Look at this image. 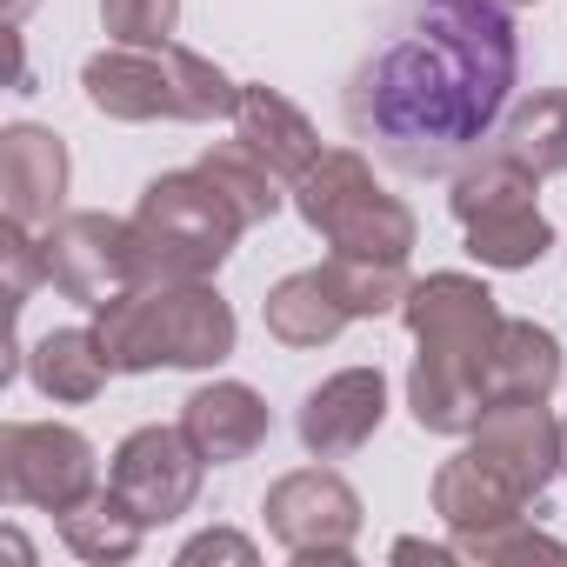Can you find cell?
Wrapping results in <instances>:
<instances>
[{
  "label": "cell",
  "instance_id": "cell-1",
  "mask_svg": "<svg viewBox=\"0 0 567 567\" xmlns=\"http://www.w3.org/2000/svg\"><path fill=\"white\" fill-rule=\"evenodd\" d=\"M507 14L501 0H414L348 81V134L421 181L461 167L520 81Z\"/></svg>",
  "mask_w": 567,
  "mask_h": 567
},
{
  "label": "cell",
  "instance_id": "cell-2",
  "mask_svg": "<svg viewBox=\"0 0 567 567\" xmlns=\"http://www.w3.org/2000/svg\"><path fill=\"white\" fill-rule=\"evenodd\" d=\"M401 321L414 334V368H408V414L427 434H474L487 414V348L501 334V308L487 295V280L474 274H427L408 288Z\"/></svg>",
  "mask_w": 567,
  "mask_h": 567
},
{
  "label": "cell",
  "instance_id": "cell-3",
  "mask_svg": "<svg viewBox=\"0 0 567 567\" xmlns=\"http://www.w3.org/2000/svg\"><path fill=\"white\" fill-rule=\"evenodd\" d=\"M560 474V421L547 401H501L481 414L467 447L434 474V514L447 534H487L520 520Z\"/></svg>",
  "mask_w": 567,
  "mask_h": 567
},
{
  "label": "cell",
  "instance_id": "cell-4",
  "mask_svg": "<svg viewBox=\"0 0 567 567\" xmlns=\"http://www.w3.org/2000/svg\"><path fill=\"white\" fill-rule=\"evenodd\" d=\"M94 334L114 374H154V368H220L240 341V321L214 280H134L127 295L94 308Z\"/></svg>",
  "mask_w": 567,
  "mask_h": 567
},
{
  "label": "cell",
  "instance_id": "cell-5",
  "mask_svg": "<svg viewBox=\"0 0 567 567\" xmlns=\"http://www.w3.org/2000/svg\"><path fill=\"white\" fill-rule=\"evenodd\" d=\"M81 94L107 121H234L240 81L187 48H101L81 68Z\"/></svg>",
  "mask_w": 567,
  "mask_h": 567
},
{
  "label": "cell",
  "instance_id": "cell-6",
  "mask_svg": "<svg viewBox=\"0 0 567 567\" xmlns=\"http://www.w3.org/2000/svg\"><path fill=\"white\" fill-rule=\"evenodd\" d=\"M127 220H134V247H141V280H214V267L254 227L200 161L147 181L141 207Z\"/></svg>",
  "mask_w": 567,
  "mask_h": 567
},
{
  "label": "cell",
  "instance_id": "cell-7",
  "mask_svg": "<svg viewBox=\"0 0 567 567\" xmlns=\"http://www.w3.org/2000/svg\"><path fill=\"white\" fill-rule=\"evenodd\" d=\"M301 220L334 247V254H374V260H408L421 227L401 194L374 181V161L354 147H328L301 181H295Z\"/></svg>",
  "mask_w": 567,
  "mask_h": 567
},
{
  "label": "cell",
  "instance_id": "cell-8",
  "mask_svg": "<svg viewBox=\"0 0 567 567\" xmlns=\"http://www.w3.org/2000/svg\"><path fill=\"white\" fill-rule=\"evenodd\" d=\"M534 194H540V181H534L527 167H514L501 147H487L481 161H467V167L454 174L447 207H454V220H461V234H467V254H474L481 267L514 274V267L547 260L554 220L540 214Z\"/></svg>",
  "mask_w": 567,
  "mask_h": 567
},
{
  "label": "cell",
  "instance_id": "cell-9",
  "mask_svg": "<svg viewBox=\"0 0 567 567\" xmlns=\"http://www.w3.org/2000/svg\"><path fill=\"white\" fill-rule=\"evenodd\" d=\"M0 494L41 514L81 507L87 494H101L94 441L68 421H8L0 427Z\"/></svg>",
  "mask_w": 567,
  "mask_h": 567
},
{
  "label": "cell",
  "instance_id": "cell-10",
  "mask_svg": "<svg viewBox=\"0 0 567 567\" xmlns=\"http://www.w3.org/2000/svg\"><path fill=\"white\" fill-rule=\"evenodd\" d=\"M267 534L288 547L301 567H348L361 540V494L334 467H295L280 474L260 501Z\"/></svg>",
  "mask_w": 567,
  "mask_h": 567
},
{
  "label": "cell",
  "instance_id": "cell-11",
  "mask_svg": "<svg viewBox=\"0 0 567 567\" xmlns=\"http://www.w3.org/2000/svg\"><path fill=\"white\" fill-rule=\"evenodd\" d=\"M41 260H48V288L81 308H101L141 280L134 220H121V214H61L41 234Z\"/></svg>",
  "mask_w": 567,
  "mask_h": 567
},
{
  "label": "cell",
  "instance_id": "cell-12",
  "mask_svg": "<svg viewBox=\"0 0 567 567\" xmlns=\"http://www.w3.org/2000/svg\"><path fill=\"white\" fill-rule=\"evenodd\" d=\"M200 474H207V454L187 441V427H134L121 447H114V467H107V487L147 520V527H167L181 520L194 501H200Z\"/></svg>",
  "mask_w": 567,
  "mask_h": 567
},
{
  "label": "cell",
  "instance_id": "cell-13",
  "mask_svg": "<svg viewBox=\"0 0 567 567\" xmlns=\"http://www.w3.org/2000/svg\"><path fill=\"white\" fill-rule=\"evenodd\" d=\"M381 421H388V374L381 368H341L321 388H308L295 434L315 461H348L381 434Z\"/></svg>",
  "mask_w": 567,
  "mask_h": 567
},
{
  "label": "cell",
  "instance_id": "cell-14",
  "mask_svg": "<svg viewBox=\"0 0 567 567\" xmlns=\"http://www.w3.org/2000/svg\"><path fill=\"white\" fill-rule=\"evenodd\" d=\"M68 141L54 127H34V121H14L0 134V207H8L14 227H34L48 234L61 220V200H68Z\"/></svg>",
  "mask_w": 567,
  "mask_h": 567
},
{
  "label": "cell",
  "instance_id": "cell-15",
  "mask_svg": "<svg viewBox=\"0 0 567 567\" xmlns=\"http://www.w3.org/2000/svg\"><path fill=\"white\" fill-rule=\"evenodd\" d=\"M234 141H240L247 154H260L280 181H288V194H295V181L328 154V147H321V134H315V121H308L288 94H280V87H260V81H247V87H240Z\"/></svg>",
  "mask_w": 567,
  "mask_h": 567
},
{
  "label": "cell",
  "instance_id": "cell-16",
  "mask_svg": "<svg viewBox=\"0 0 567 567\" xmlns=\"http://www.w3.org/2000/svg\"><path fill=\"white\" fill-rule=\"evenodd\" d=\"M181 427L207 454V467H234L274 434V414L247 381H207V388H194L181 401Z\"/></svg>",
  "mask_w": 567,
  "mask_h": 567
},
{
  "label": "cell",
  "instance_id": "cell-17",
  "mask_svg": "<svg viewBox=\"0 0 567 567\" xmlns=\"http://www.w3.org/2000/svg\"><path fill=\"white\" fill-rule=\"evenodd\" d=\"M260 321H267V334H274L280 348H328V341L354 321V308H348V295L334 288L328 267H301V274H288V280H274V288H267Z\"/></svg>",
  "mask_w": 567,
  "mask_h": 567
},
{
  "label": "cell",
  "instance_id": "cell-18",
  "mask_svg": "<svg viewBox=\"0 0 567 567\" xmlns=\"http://www.w3.org/2000/svg\"><path fill=\"white\" fill-rule=\"evenodd\" d=\"M481 388H487V408L547 401L560 388V341L540 321H501V334L487 348V368H481Z\"/></svg>",
  "mask_w": 567,
  "mask_h": 567
},
{
  "label": "cell",
  "instance_id": "cell-19",
  "mask_svg": "<svg viewBox=\"0 0 567 567\" xmlns=\"http://www.w3.org/2000/svg\"><path fill=\"white\" fill-rule=\"evenodd\" d=\"M107 374H114V361L94 328H54L28 348V381L61 408H87L107 388Z\"/></svg>",
  "mask_w": 567,
  "mask_h": 567
},
{
  "label": "cell",
  "instance_id": "cell-20",
  "mask_svg": "<svg viewBox=\"0 0 567 567\" xmlns=\"http://www.w3.org/2000/svg\"><path fill=\"white\" fill-rule=\"evenodd\" d=\"M54 527H61L68 554H81V560H94V567H121V560H134L141 540H147V520H141L114 487L87 494V501L68 507V514H54Z\"/></svg>",
  "mask_w": 567,
  "mask_h": 567
},
{
  "label": "cell",
  "instance_id": "cell-21",
  "mask_svg": "<svg viewBox=\"0 0 567 567\" xmlns=\"http://www.w3.org/2000/svg\"><path fill=\"white\" fill-rule=\"evenodd\" d=\"M514 167H527L534 181L547 174H567V87H540L527 94L507 121H501V141H494Z\"/></svg>",
  "mask_w": 567,
  "mask_h": 567
},
{
  "label": "cell",
  "instance_id": "cell-22",
  "mask_svg": "<svg viewBox=\"0 0 567 567\" xmlns=\"http://www.w3.org/2000/svg\"><path fill=\"white\" fill-rule=\"evenodd\" d=\"M200 167H207V174H214V181L234 194V207H240L254 227H260V220H274V214H280V200H288V181H280V174H274L260 154H247L240 141H220V147H207V154H200Z\"/></svg>",
  "mask_w": 567,
  "mask_h": 567
},
{
  "label": "cell",
  "instance_id": "cell-23",
  "mask_svg": "<svg viewBox=\"0 0 567 567\" xmlns=\"http://www.w3.org/2000/svg\"><path fill=\"white\" fill-rule=\"evenodd\" d=\"M454 554L461 560H481V567H501V560H567V547L554 540V534H540V527H527V514L520 520H501V527H487V534H454Z\"/></svg>",
  "mask_w": 567,
  "mask_h": 567
},
{
  "label": "cell",
  "instance_id": "cell-24",
  "mask_svg": "<svg viewBox=\"0 0 567 567\" xmlns=\"http://www.w3.org/2000/svg\"><path fill=\"white\" fill-rule=\"evenodd\" d=\"M101 28L114 48H167L181 28V0H101Z\"/></svg>",
  "mask_w": 567,
  "mask_h": 567
},
{
  "label": "cell",
  "instance_id": "cell-25",
  "mask_svg": "<svg viewBox=\"0 0 567 567\" xmlns=\"http://www.w3.org/2000/svg\"><path fill=\"white\" fill-rule=\"evenodd\" d=\"M200 560H234V567H254L260 554H254V540H247V534L214 527V534H194V540L181 547V567H200Z\"/></svg>",
  "mask_w": 567,
  "mask_h": 567
},
{
  "label": "cell",
  "instance_id": "cell-26",
  "mask_svg": "<svg viewBox=\"0 0 567 567\" xmlns=\"http://www.w3.org/2000/svg\"><path fill=\"white\" fill-rule=\"evenodd\" d=\"M394 560H434V567H441V560H461V554H454V540L441 547V540H414V534H408V540H394Z\"/></svg>",
  "mask_w": 567,
  "mask_h": 567
},
{
  "label": "cell",
  "instance_id": "cell-27",
  "mask_svg": "<svg viewBox=\"0 0 567 567\" xmlns=\"http://www.w3.org/2000/svg\"><path fill=\"white\" fill-rule=\"evenodd\" d=\"M28 8H34V0H14V8H8V21L21 28V21H28Z\"/></svg>",
  "mask_w": 567,
  "mask_h": 567
},
{
  "label": "cell",
  "instance_id": "cell-28",
  "mask_svg": "<svg viewBox=\"0 0 567 567\" xmlns=\"http://www.w3.org/2000/svg\"><path fill=\"white\" fill-rule=\"evenodd\" d=\"M560 474H567V414H560Z\"/></svg>",
  "mask_w": 567,
  "mask_h": 567
},
{
  "label": "cell",
  "instance_id": "cell-29",
  "mask_svg": "<svg viewBox=\"0 0 567 567\" xmlns=\"http://www.w3.org/2000/svg\"><path fill=\"white\" fill-rule=\"evenodd\" d=\"M501 8H534V0H501Z\"/></svg>",
  "mask_w": 567,
  "mask_h": 567
}]
</instances>
